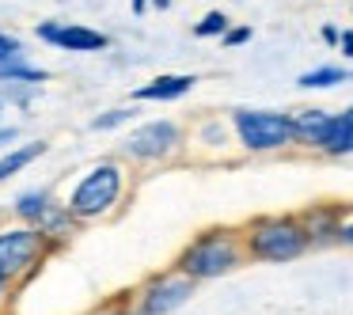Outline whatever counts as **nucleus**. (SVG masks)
<instances>
[{
    "mask_svg": "<svg viewBox=\"0 0 353 315\" xmlns=\"http://www.w3.org/2000/svg\"><path fill=\"white\" fill-rule=\"evenodd\" d=\"M42 152H46V141H31V145H23V148H16V152H8L4 160H0V183H8L16 171H23L27 163H34Z\"/></svg>",
    "mask_w": 353,
    "mask_h": 315,
    "instance_id": "nucleus-13",
    "label": "nucleus"
},
{
    "mask_svg": "<svg viewBox=\"0 0 353 315\" xmlns=\"http://www.w3.org/2000/svg\"><path fill=\"white\" fill-rule=\"evenodd\" d=\"M130 114H133V110H107V114H99L92 122V130H114V125L130 122Z\"/></svg>",
    "mask_w": 353,
    "mask_h": 315,
    "instance_id": "nucleus-18",
    "label": "nucleus"
},
{
    "mask_svg": "<svg viewBox=\"0 0 353 315\" xmlns=\"http://www.w3.org/2000/svg\"><path fill=\"white\" fill-rule=\"evenodd\" d=\"M133 12H145V0H133Z\"/></svg>",
    "mask_w": 353,
    "mask_h": 315,
    "instance_id": "nucleus-27",
    "label": "nucleus"
},
{
    "mask_svg": "<svg viewBox=\"0 0 353 315\" xmlns=\"http://www.w3.org/2000/svg\"><path fill=\"white\" fill-rule=\"evenodd\" d=\"M194 292V281L183 277L179 270L171 274H156L145 281V289L137 292V315H171L175 307H183Z\"/></svg>",
    "mask_w": 353,
    "mask_h": 315,
    "instance_id": "nucleus-6",
    "label": "nucleus"
},
{
    "mask_svg": "<svg viewBox=\"0 0 353 315\" xmlns=\"http://www.w3.org/2000/svg\"><path fill=\"white\" fill-rule=\"evenodd\" d=\"M232 122H236L243 148H251V152H270V148H281L292 141V118L277 114V110H236Z\"/></svg>",
    "mask_w": 353,
    "mask_h": 315,
    "instance_id": "nucleus-5",
    "label": "nucleus"
},
{
    "mask_svg": "<svg viewBox=\"0 0 353 315\" xmlns=\"http://www.w3.org/2000/svg\"><path fill=\"white\" fill-rule=\"evenodd\" d=\"M323 39H327V42H338V39H342V34H338L334 27H323Z\"/></svg>",
    "mask_w": 353,
    "mask_h": 315,
    "instance_id": "nucleus-24",
    "label": "nucleus"
},
{
    "mask_svg": "<svg viewBox=\"0 0 353 315\" xmlns=\"http://www.w3.org/2000/svg\"><path fill=\"white\" fill-rule=\"evenodd\" d=\"M338 236H342V239H345V243H350V247H353V221H350V224H342V228H338Z\"/></svg>",
    "mask_w": 353,
    "mask_h": 315,
    "instance_id": "nucleus-23",
    "label": "nucleus"
},
{
    "mask_svg": "<svg viewBox=\"0 0 353 315\" xmlns=\"http://www.w3.org/2000/svg\"><path fill=\"white\" fill-rule=\"evenodd\" d=\"M39 39L57 50H72V54H92V50H107V34L92 31V27H72V23H42Z\"/></svg>",
    "mask_w": 353,
    "mask_h": 315,
    "instance_id": "nucleus-8",
    "label": "nucleus"
},
{
    "mask_svg": "<svg viewBox=\"0 0 353 315\" xmlns=\"http://www.w3.org/2000/svg\"><path fill=\"white\" fill-rule=\"evenodd\" d=\"M338 42H342V54H345V57H353V31H345Z\"/></svg>",
    "mask_w": 353,
    "mask_h": 315,
    "instance_id": "nucleus-22",
    "label": "nucleus"
},
{
    "mask_svg": "<svg viewBox=\"0 0 353 315\" xmlns=\"http://www.w3.org/2000/svg\"><path fill=\"white\" fill-rule=\"evenodd\" d=\"M4 296H8V277L0 274V304H4Z\"/></svg>",
    "mask_w": 353,
    "mask_h": 315,
    "instance_id": "nucleus-26",
    "label": "nucleus"
},
{
    "mask_svg": "<svg viewBox=\"0 0 353 315\" xmlns=\"http://www.w3.org/2000/svg\"><path fill=\"white\" fill-rule=\"evenodd\" d=\"M338 80H345V72L334 69V65H327V69L304 72V77H300V88H334Z\"/></svg>",
    "mask_w": 353,
    "mask_h": 315,
    "instance_id": "nucleus-16",
    "label": "nucleus"
},
{
    "mask_svg": "<svg viewBox=\"0 0 353 315\" xmlns=\"http://www.w3.org/2000/svg\"><path fill=\"white\" fill-rule=\"evenodd\" d=\"M0 80H8V84H42L46 72L31 69V65H19V61H8V65H0Z\"/></svg>",
    "mask_w": 353,
    "mask_h": 315,
    "instance_id": "nucleus-15",
    "label": "nucleus"
},
{
    "mask_svg": "<svg viewBox=\"0 0 353 315\" xmlns=\"http://www.w3.org/2000/svg\"><path fill=\"white\" fill-rule=\"evenodd\" d=\"M122 190H125L122 167L118 163H99L77 183V190H72V198L65 205H69V213L77 221H95V216H107L122 201Z\"/></svg>",
    "mask_w": 353,
    "mask_h": 315,
    "instance_id": "nucleus-2",
    "label": "nucleus"
},
{
    "mask_svg": "<svg viewBox=\"0 0 353 315\" xmlns=\"http://www.w3.org/2000/svg\"><path fill=\"white\" fill-rule=\"evenodd\" d=\"M95 315H137V312L125 307V304H110V307H103V312H95Z\"/></svg>",
    "mask_w": 353,
    "mask_h": 315,
    "instance_id": "nucleus-21",
    "label": "nucleus"
},
{
    "mask_svg": "<svg viewBox=\"0 0 353 315\" xmlns=\"http://www.w3.org/2000/svg\"><path fill=\"white\" fill-rule=\"evenodd\" d=\"M50 239L42 236L34 224H12V228H0V274L16 281L27 277L50 251Z\"/></svg>",
    "mask_w": 353,
    "mask_h": 315,
    "instance_id": "nucleus-4",
    "label": "nucleus"
},
{
    "mask_svg": "<svg viewBox=\"0 0 353 315\" xmlns=\"http://www.w3.org/2000/svg\"><path fill=\"white\" fill-rule=\"evenodd\" d=\"M156 4H160V8H168V4H171V0H156Z\"/></svg>",
    "mask_w": 353,
    "mask_h": 315,
    "instance_id": "nucleus-28",
    "label": "nucleus"
},
{
    "mask_svg": "<svg viewBox=\"0 0 353 315\" xmlns=\"http://www.w3.org/2000/svg\"><path fill=\"white\" fill-rule=\"evenodd\" d=\"M307 247V228L289 216H274V221H259L247 232V251L262 262H289L304 254Z\"/></svg>",
    "mask_w": 353,
    "mask_h": 315,
    "instance_id": "nucleus-3",
    "label": "nucleus"
},
{
    "mask_svg": "<svg viewBox=\"0 0 353 315\" xmlns=\"http://www.w3.org/2000/svg\"><path fill=\"white\" fill-rule=\"evenodd\" d=\"M179 148V125L175 122H148L125 141V152L137 160H160V156Z\"/></svg>",
    "mask_w": 353,
    "mask_h": 315,
    "instance_id": "nucleus-7",
    "label": "nucleus"
},
{
    "mask_svg": "<svg viewBox=\"0 0 353 315\" xmlns=\"http://www.w3.org/2000/svg\"><path fill=\"white\" fill-rule=\"evenodd\" d=\"M8 61H19V42L0 34V65H8Z\"/></svg>",
    "mask_w": 353,
    "mask_h": 315,
    "instance_id": "nucleus-19",
    "label": "nucleus"
},
{
    "mask_svg": "<svg viewBox=\"0 0 353 315\" xmlns=\"http://www.w3.org/2000/svg\"><path fill=\"white\" fill-rule=\"evenodd\" d=\"M8 141H16V130H0V145H8Z\"/></svg>",
    "mask_w": 353,
    "mask_h": 315,
    "instance_id": "nucleus-25",
    "label": "nucleus"
},
{
    "mask_svg": "<svg viewBox=\"0 0 353 315\" xmlns=\"http://www.w3.org/2000/svg\"><path fill=\"white\" fill-rule=\"evenodd\" d=\"M323 148L330 156H350L353 152V107L342 110L338 118H330L327 137H323Z\"/></svg>",
    "mask_w": 353,
    "mask_h": 315,
    "instance_id": "nucleus-12",
    "label": "nucleus"
},
{
    "mask_svg": "<svg viewBox=\"0 0 353 315\" xmlns=\"http://www.w3.org/2000/svg\"><path fill=\"white\" fill-rule=\"evenodd\" d=\"M194 88V77H160V80H148V84H141L137 92H133V99H179V95H186Z\"/></svg>",
    "mask_w": 353,
    "mask_h": 315,
    "instance_id": "nucleus-11",
    "label": "nucleus"
},
{
    "mask_svg": "<svg viewBox=\"0 0 353 315\" xmlns=\"http://www.w3.org/2000/svg\"><path fill=\"white\" fill-rule=\"evenodd\" d=\"M228 31V19L221 16V12H209L205 19H201L198 27H194V34H198V39H209V34H224Z\"/></svg>",
    "mask_w": 353,
    "mask_h": 315,
    "instance_id": "nucleus-17",
    "label": "nucleus"
},
{
    "mask_svg": "<svg viewBox=\"0 0 353 315\" xmlns=\"http://www.w3.org/2000/svg\"><path fill=\"white\" fill-rule=\"evenodd\" d=\"M34 228L42 232V236L54 243V239H69L72 232H77V216L69 213V205H57V201H50L46 209H42V216L34 221Z\"/></svg>",
    "mask_w": 353,
    "mask_h": 315,
    "instance_id": "nucleus-9",
    "label": "nucleus"
},
{
    "mask_svg": "<svg viewBox=\"0 0 353 315\" xmlns=\"http://www.w3.org/2000/svg\"><path fill=\"white\" fill-rule=\"evenodd\" d=\"M239 266V243L232 232L213 228V232H201L194 243L183 247L175 270L190 281H209V277H224L228 270Z\"/></svg>",
    "mask_w": 353,
    "mask_h": 315,
    "instance_id": "nucleus-1",
    "label": "nucleus"
},
{
    "mask_svg": "<svg viewBox=\"0 0 353 315\" xmlns=\"http://www.w3.org/2000/svg\"><path fill=\"white\" fill-rule=\"evenodd\" d=\"M327 125H330V114H323V110H300V114L292 118V141H304V145L323 148Z\"/></svg>",
    "mask_w": 353,
    "mask_h": 315,
    "instance_id": "nucleus-10",
    "label": "nucleus"
},
{
    "mask_svg": "<svg viewBox=\"0 0 353 315\" xmlns=\"http://www.w3.org/2000/svg\"><path fill=\"white\" fill-rule=\"evenodd\" d=\"M251 39V31H247V27H239V31H228L224 34V42H228V46H239V42H247Z\"/></svg>",
    "mask_w": 353,
    "mask_h": 315,
    "instance_id": "nucleus-20",
    "label": "nucleus"
},
{
    "mask_svg": "<svg viewBox=\"0 0 353 315\" xmlns=\"http://www.w3.org/2000/svg\"><path fill=\"white\" fill-rule=\"evenodd\" d=\"M50 201H54V198H50L46 190H27V194H19V198H16V205H12V209H16V216L23 224H34Z\"/></svg>",
    "mask_w": 353,
    "mask_h": 315,
    "instance_id": "nucleus-14",
    "label": "nucleus"
}]
</instances>
